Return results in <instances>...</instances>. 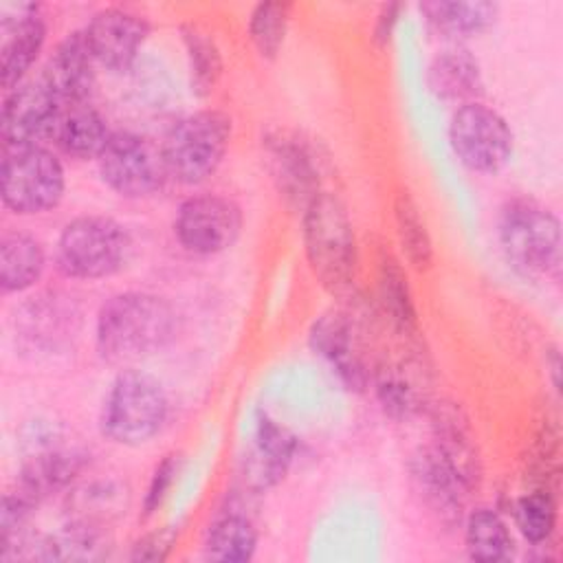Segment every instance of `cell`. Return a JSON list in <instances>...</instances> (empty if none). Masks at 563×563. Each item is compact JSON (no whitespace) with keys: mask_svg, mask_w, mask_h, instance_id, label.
Instances as JSON below:
<instances>
[{"mask_svg":"<svg viewBox=\"0 0 563 563\" xmlns=\"http://www.w3.org/2000/svg\"><path fill=\"white\" fill-rule=\"evenodd\" d=\"M92 334L101 361L132 365L167 350L176 341L178 312L158 292L119 290L99 306Z\"/></svg>","mask_w":563,"mask_h":563,"instance_id":"obj_1","label":"cell"},{"mask_svg":"<svg viewBox=\"0 0 563 563\" xmlns=\"http://www.w3.org/2000/svg\"><path fill=\"white\" fill-rule=\"evenodd\" d=\"M301 242L310 273L330 295H350L358 275V240L345 202L321 191L301 211Z\"/></svg>","mask_w":563,"mask_h":563,"instance_id":"obj_2","label":"cell"},{"mask_svg":"<svg viewBox=\"0 0 563 563\" xmlns=\"http://www.w3.org/2000/svg\"><path fill=\"white\" fill-rule=\"evenodd\" d=\"M169 413L172 400L165 385L143 369L125 367L101 398L97 427L110 444L136 449L163 433Z\"/></svg>","mask_w":563,"mask_h":563,"instance_id":"obj_3","label":"cell"},{"mask_svg":"<svg viewBox=\"0 0 563 563\" xmlns=\"http://www.w3.org/2000/svg\"><path fill=\"white\" fill-rule=\"evenodd\" d=\"M495 233L515 273L532 279H559L563 264L561 220L550 207L528 196H512L499 207Z\"/></svg>","mask_w":563,"mask_h":563,"instance_id":"obj_4","label":"cell"},{"mask_svg":"<svg viewBox=\"0 0 563 563\" xmlns=\"http://www.w3.org/2000/svg\"><path fill=\"white\" fill-rule=\"evenodd\" d=\"M233 139V119L218 108H202L169 125L161 147L167 180L198 187L216 176Z\"/></svg>","mask_w":563,"mask_h":563,"instance_id":"obj_5","label":"cell"},{"mask_svg":"<svg viewBox=\"0 0 563 563\" xmlns=\"http://www.w3.org/2000/svg\"><path fill=\"white\" fill-rule=\"evenodd\" d=\"M132 255L128 227L110 216L84 213L70 218L57 233L53 262L59 275L77 282H97L125 268Z\"/></svg>","mask_w":563,"mask_h":563,"instance_id":"obj_6","label":"cell"},{"mask_svg":"<svg viewBox=\"0 0 563 563\" xmlns=\"http://www.w3.org/2000/svg\"><path fill=\"white\" fill-rule=\"evenodd\" d=\"M66 194L62 156L44 143L2 147L0 200L13 216H42L59 207Z\"/></svg>","mask_w":563,"mask_h":563,"instance_id":"obj_7","label":"cell"},{"mask_svg":"<svg viewBox=\"0 0 563 563\" xmlns=\"http://www.w3.org/2000/svg\"><path fill=\"white\" fill-rule=\"evenodd\" d=\"M449 145L473 174L495 176L515 154V132L506 117L482 99L460 103L449 119Z\"/></svg>","mask_w":563,"mask_h":563,"instance_id":"obj_8","label":"cell"},{"mask_svg":"<svg viewBox=\"0 0 563 563\" xmlns=\"http://www.w3.org/2000/svg\"><path fill=\"white\" fill-rule=\"evenodd\" d=\"M244 211L240 202L220 191H198L180 200L172 218L178 246L196 257L229 251L242 235Z\"/></svg>","mask_w":563,"mask_h":563,"instance_id":"obj_9","label":"cell"},{"mask_svg":"<svg viewBox=\"0 0 563 563\" xmlns=\"http://www.w3.org/2000/svg\"><path fill=\"white\" fill-rule=\"evenodd\" d=\"M95 163L101 183L119 198L143 200L167 183L161 147L132 130H112Z\"/></svg>","mask_w":563,"mask_h":563,"instance_id":"obj_10","label":"cell"},{"mask_svg":"<svg viewBox=\"0 0 563 563\" xmlns=\"http://www.w3.org/2000/svg\"><path fill=\"white\" fill-rule=\"evenodd\" d=\"M81 328L79 303L62 290L26 297L13 312V339L22 352L55 354L73 343Z\"/></svg>","mask_w":563,"mask_h":563,"instance_id":"obj_11","label":"cell"},{"mask_svg":"<svg viewBox=\"0 0 563 563\" xmlns=\"http://www.w3.org/2000/svg\"><path fill=\"white\" fill-rule=\"evenodd\" d=\"M268 174L288 207L303 211L321 191V158L301 134L273 128L262 136Z\"/></svg>","mask_w":563,"mask_h":563,"instance_id":"obj_12","label":"cell"},{"mask_svg":"<svg viewBox=\"0 0 563 563\" xmlns=\"http://www.w3.org/2000/svg\"><path fill=\"white\" fill-rule=\"evenodd\" d=\"M407 473L416 497L435 523L446 530L460 528L471 488L431 442L409 455Z\"/></svg>","mask_w":563,"mask_h":563,"instance_id":"obj_13","label":"cell"},{"mask_svg":"<svg viewBox=\"0 0 563 563\" xmlns=\"http://www.w3.org/2000/svg\"><path fill=\"white\" fill-rule=\"evenodd\" d=\"M356 319L347 310H325L308 328V347L319 356L336 380L354 394H363L369 387L372 369L356 339Z\"/></svg>","mask_w":563,"mask_h":563,"instance_id":"obj_14","label":"cell"},{"mask_svg":"<svg viewBox=\"0 0 563 563\" xmlns=\"http://www.w3.org/2000/svg\"><path fill=\"white\" fill-rule=\"evenodd\" d=\"M62 108V101L40 75L4 90L0 106L2 147L33 145L51 139Z\"/></svg>","mask_w":563,"mask_h":563,"instance_id":"obj_15","label":"cell"},{"mask_svg":"<svg viewBox=\"0 0 563 563\" xmlns=\"http://www.w3.org/2000/svg\"><path fill=\"white\" fill-rule=\"evenodd\" d=\"M299 451L297 435L266 411L257 413L251 440L240 457L242 488L260 495L286 479Z\"/></svg>","mask_w":563,"mask_h":563,"instance_id":"obj_16","label":"cell"},{"mask_svg":"<svg viewBox=\"0 0 563 563\" xmlns=\"http://www.w3.org/2000/svg\"><path fill=\"white\" fill-rule=\"evenodd\" d=\"M48 37V22L40 4H9L0 11V84L11 90L31 77Z\"/></svg>","mask_w":563,"mask_h":563,"instance_id":"obj_17","label":"cell"},{"mask_svg":"<svg viewBox=\"0 0 563 563\" xmlns=\"http://www.w3.org/2000/svg\"><path fill=\"white\" fill-rule=\"evenodd\" d=\"M150 31V22L125 7H103L84 26L97 66L108 73H128L139 59Z\"/></svg>","mask_w":563,"mask_h":563,"instance_id":"obj_18","label":"cell"},{"mask_svg":"<svg viewBox=\"0 0 563 563\" xmlns=\"http://www.w3.org/2000/svg\"><path fill=\"white\" fill-rule=\"evenodd\" d=\"M88 466L90 451L86 446L48 442L22 460L13 486L42 504L48 497L68 490Z\"/></svg>","mask_w":563,"mask_h":563,"instance_id":"obj_19","label":"cell"},{"mask_svg":"<svg viewBox=\"0 0 563 563\" xmlns=\"http://www.w3.org/2000/svg\"><path fill=\"white\" fill-rule=\"evenodd\" d=\"M97 59L86 42L84 29L66 33L48 53L40 77L62 106L90 103L97 88Z\"/></svg>","mask_w":563,"mask_h":563,"instance_id":"obj_20","label":"cell"},{"mask_svg":"<svg viewBox=\"0 0 563 563\" xmlns=\"http://www.w3.org/2000/svg\"><path fill=\"white\" fill-rule=\"evenodd\" d=\"M424 411L429 413L431 420L429 442L457 471V475L464 479L471 493L477 490L484 479V466L466 411L451 400L429 402Z\"/></svg>","mask_w":563,"mask_h":563,"instance_id":"obj_21","label":"cell"},{"mask_svg":"<svg viewBox=\"0 0 563 563\" xmlns=\"http://www.w3.org/2000/svg\"><path fill=\"white\" fill-rule=\"evenodd\" d=\"M130 506V488L121 479H90L68 488L64 526L108 534Z\"/></svg>","mask_w":563,"mask_h":563,"instance_id":"obj_22","label":"cell"},{"mask_svg":"<svg viewBox=\"0 0 563 563\" xmlns=\"http://www.w3.org/2000/svg\"><path fill=\"white\" fill-rule=\"evenodd\" d=\"M427 29L449 46H462L495 26L499 4L488 0H427L418 4Z\"/></svg>","mask_w":563,"mask_h":563,"instance_id":"obj_23","label":"cell"},{"mask_svg":"<svg viewBox=\"0 0 563 563\" xmlns=\"http://www.w3.org/2000/svg\"><path fill=\"white\" fill-rule=\"evenodd\" d=\"M369 385L378 407L391 420H409L416 413H422L429 405L422 361L383 363L372 372Z\"/></svg>","mask_w":563,"mask_h":563,"instance_id":"obj_24","label":"cell"},{"mask_svg":"<svg viewBox=\"0 0 563 563\" xmlns=\"http://www.w3.org/2000/svg\"><path fill=\"white\" fill-rule=\"evenodd\" d=\"M429 92L449 103L482 99L484 73L479 59L466 46H446L438 51L424 73Z\"/></svg>","mask_w":563,"mask_h":563,"instance_id":"obj_25","label":"cell"},{"mask_svg":"<svg viewBox=\"0 0 563 563\" xmlns=\"http://www.w3.org/2000/svg\"><path fill=\"white\" fill-rule=\"evenodd\" d=\"M260 530L251 512L235 499L220 508L202 532V556L220 563H246L255 556Z\"/></svg>","mask_w":563,"mask_h":563,"instance_id":"obj_26","label":"cell"},{"mask_svg":"<svg viewBox=\"0 0 563 563\" xmlns=\"http://www.w3.org/2000/svg\"><path fill=\"white\" fill-rule=\"evenodd\" d=\"M112 130L108 119L92 103L64 106L53 128L51 141L59 156L73 161H97Z\"/></svg>","mask_w":563,"mask_h":563,"instance_id":"obj_27","label":"cell"},{"mask_svg":"<svg viewBox=\"0 0 563 563\" xmlns=\"http://www.w3.org/2000/svg\"><path fill=\"white\" fill-rule=\"evenodd\" d=\"M44 244L24 229H7L0 235V292L22 295L35 288L46 273Z\"/></svg>","mask_w":563,"mask_h":563,"instance_id":"obj_28","label":"cell"},{"mask_svg":"<svg viewBox=\"0 0 563 563\" xmlns=\"http://www.w3.org/2000/svg\"><path fill=\"white\" fill-rule=\"evenodd\" d=\"M376 290L383 314L389 319L391 328L407 339L418 336V308L416 297L407 277L402 262L391 253H380L376 268Z\"/></svg>","mask_w":563,"mask_h":563,"instance_id":"obj_29","label":"cell"},{"mask_svg":"<svg viewBox=\"0 0 563 563\" xmlns=\"http://www.w3.org/2000/svg\"><path fill=\"white\" fill-rule=\"evenodd\" d=\"M462 537L468 559L482 563L510 561L515 554V537L508 521L495 506H475L462 519Z\"/></svg>","mask_w":563,"mask_h":563,"instance_id":"obj_30","label":"cell"},{"mask_svg":"<svg viewBox=\"0 0 563 563\" xmlns=\"http://www.w3.org/2000/svg\"><path fill=\"white\" fill-rule=\"evenodd\" d=\"M394 211V227L398 246L402 253V260L407 266H411L418 273H424L433 266L435 253H433V240L427 227V220L418 207V202L411 198L409 191H398L391 202Z\"/></svg>","mask_w":563,"mask_h":563,"instance_id":"obj_31","label":"cell"},{"mask_svg":"<svg viewBox=\"0 0 563 563\" xmlns=\"http://www.w3.org/2000/svg\"><path fill=\"white\" fill-rule=\"evenodd\" d=\"M180 42L185 48L191 92L205 99L216 90L222 79V51L216 37L196 24H180Z\"/></svg>","mask_w":563,"mask_h":563,"instance_id":"obj_32","label":"cell"},{"mask_svg":"<svg viewBox=\"0 0 563 563\" xmlns=\"http://www.w3.org/2000/svg\"><path fill=\"white\" fill-rule=\"evenodd\" d=\"M292 4L279 2V0H266L257 2L246 18V35L255 53L264 62H275L286 44L290 18H292Z\"/></svg>","mask_w":563,"mask_h":563,"instance_id":"obj_33","label":"cell"},{"mask_svg":"<svg viewBox=\"0 0 563 563\" xmlns=\"http://www.w3.org/2000/svg\"><path fill=\"white\" fill-rule=\"evenodd\" d=\"M512 519L515 528L530 545H545L552 539L559 521L556 493L534 486L532 490L519 495L512 501Z\"/></svg>","mask_w":563,"mask_h":563,"instance_id":"obj_34","label":"cell"},{"mask_svg":"<svg viewBox=\"0 0 563 563\" xmlns=\"http://www.w3.org/2000/svg\"><path fill=\"white\" fill-rule=\"evenodd\" d=\"M37 501L24 495L20 488H9L2 495L0 506V561H9L13 550L31 534L29 526L37 512Z\"/></svg>","mask_w":563,"mask_h":563,"instance_id":"obj_35","label":"cell"},{"mask_svg":"<svg viewBox=\"0 0 563 563\" xmlns=\"http://www.w3.org/2000/svg\"><path fill=\"white\" fill-rule=\"evenodd\" d=\"M180 466H183V455L176 451L163 455V460L156 462V466L147 479L143 499H141V517L143 519H150L158 512V508L167 499V495L180 473Z\"/></svg>","mask_w":563,"mask_h":563,"instance_id":"obj_36","label":"cell"},{"mask_svg":"<svg viewBox=\"0 0 563 563\" xmlns=\"http://www.w3.org/2000/svg\"><path fill=\"white\" fill-rule=\"evenodd\" d=\"M178 530L172 526H163L158 530L145 532L143 537H139L128 552L130 561H165L176 543Z\"/></svg>","mask_w":563,"mask_h":563,"instance_id":"obj_37","label":"cell"},{"mask_svg":"<svg viewBox=\"0 0 563 563\" xmlns=\"http://www.w3.org/2000/svg\"><path fill=\"white\" fill-rule=\"evenodd\" d=\"M400 13H402L400 2H387L378 9V13L372 22V33H369V40L376 48H385L391 42V35L396 31Z\"/></svg>","mask_w":563,"mask_h":563,"instance_id":"obj_38","label":"cell"},{"mask_svg":"<svg viewBox=\"0 0 563 563\" xmlns=\"http://www.w3.org/2000/svg\"><path fill=\"white\" fill-rule=\"evenodd\" d=\"M559 369H561L559 352L552 350V385H554V389H559Z\"/></svg>","mask_w":563,"mask_h":563,"instance_id":"obj_39","label":"cell"}]
</instances>
